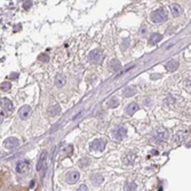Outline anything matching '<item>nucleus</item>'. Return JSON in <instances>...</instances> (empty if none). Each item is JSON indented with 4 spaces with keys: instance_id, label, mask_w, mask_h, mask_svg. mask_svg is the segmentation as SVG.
I'll list each match as a JSON object with an SVG mask.
<instances>
[{
    "instance_id": "f257e3e1",
    "label": "nucleus",
    "mask_w": 191,
    "mask_h": 191,
    "mask_svg": "<svg viewBox=\"0 0 191 191\" xmlns=\"http://www.w3.org/2000/svg\"><path fill=\"white\" fill-rule=\"evenodd\" d=\"M167 17H168L167 12H165V10H162V9L154 10V12H152V13H151V16H150L151 21H152L154 23H162V22H165V21L167 20Z\"/></svg>"
},
{
    "instance_id": "f03ea898",
    "label": "nucleus",
    "mask_w": 191,
    "mask_h": 191,
    "mask_svg": "<svg viewBox=\"0 0 191 191\" xmlns=\"http://www.w3.org/2000/svg\"><path fill=\"white\" fill-rule=\"evenodd\" d=\"M103 59V51L101 49H94L88 54V60L92 63H100Z\"/></svg>"
},
{
    "instance_id": "7ed1b4c3",
    "label": "nucleus",
    "mask_w": 191,
    "mask_h": 191,
    "mask_svg": "<svg viewBox=\"0 0 191 191\" xmlns=\"http://www.w3.org/2000/svg\"><path fill=\"white\" fill-rule=\"evenodd\" d=\"M105 144L107 142L103 139H98V140H95L94 142L90 143V150H94V151H103L104 148H105Z\"/></svg>"
},
{
    "instance_id": "20e7f679",
    "label": "nucleus",
    "mask_w": 191,
    "mask_h": 191,
    "mask_svg": "<svg viewBox=\"0 0 191 191\" xmlns=\"http://www.w3.org/2000/svg\"><path fill=\"white\" fill-rule=\"evenodd\" d=\"M30 168V162L28 160H20V162L16 164V172L17 173H21L24 174L26 173Z\"/></svg>"
},
{
    "instance_id": "39448f33",
    "label": "nucleus",
    "mask_w": 191,
    "mask_h": 191,
    "mask_svg": "<svg viewBox=\"0 0 191 191\" xmlns=\"http://www.w3.org/2000/svg\"><path fill=\"white\" fill-rule=\"evenodd\" d=\"M112 136L116 139V140H123L124 137H126L127 135V131H126L124 127H118L116 129L112 131Z\"/></svg>"
},
{
    "instance_id": "423d86ee",
    "label": "nucleus",
    "mask_w": 191,
    "mask_h": 191,
    "mask_svg": "<svg viewBox=\"0 0 191 191\" xmlns=\"http://www.w3.org/2000/svg\"><path fill=\"white\" fill-rule=\"evenodd\" d=\"M79 177H80V174H79V172H76V170H71V172H69V173H66V182L70 184H73L76 183L78 180H79Z\"/></svg>"
},
{
    "instance_id": "0eeeda50",
    "label": "nucleus",
    "mask_w": 191,
    "mask_h": 191,
    "mask_svg": "<svg viewBox=\"0 0 191 191\" xmlns=\"http://www.w3.org/2000/svg\"><path fill=\"white\" fill-rule=\"evenodd\" d=\"M31 112H32V110H31V108H30L29 105H23L22 108L18 110V116H20L21 119L25 120V119H28L30 117Z\"/></svg>"
},
{
    "instance_id": "6e6552de",
    "label": "nucleus",
    "mask_w": 191,
    "mask_h": 191,
    "mask_svg": "<svg viewBox=\"0 0 191 191\" xmlns=\"http://www.w3.org/2000/svg\"><path fill=\"white\" fill-rule=\"evenodd\" d=\"M20 145V141L17 140L16 137H9L4 142V147L6 149H14V148Z\"/></svg>"
},
{
    "instance_id": "1a4fd4ad",
    "label": "nucleus",
    "mask_w": 191,
    "mask_h": 191,
    "mask_svg": "<svg viewBox=\"0 0 191 191\" xmlns=\"http://www.w3.org/2000/svg\"><path fill=\"white\" fill-rule=\"evenodd\" d=\"M46 157H47V152L43 151L40 157H39V160L37 162V170H41L45 167V162H46Z\"/></svg>"
},
{
    "instance_id": "9d476101",
    "label": "nucleus",
    "mask_w": 191,
    "mask_h": 191,
    "mask_svg": "<svg viewBox=\"0 0 191 191\" xmlns=\"http://www.w3.org/2000/svg\"><path fill=\"white\" fill-rule=\"evenodd\" d=\"M165 66H166V70H167V71H170V72H172V71H175L177 68H179V62L175 61V60H170L169 62L166 63Z\"/></svg>"
},
{
    "instance_id": "9b49d317",
    "label": "nucleus",
    "mask_w": 191,
    "mask_h": 191,
    "mask_svg": "<svg viewBox=\"0 0 191 191\" xmlns=\"http://www.w3.org/2000/svg\"><path fill=\"white\" fill-rule=\"evenodd\" d=\"M137 110H139V104H137V103H135V102H133V103H131L127 108H126V113L132 116V115H134Z\"/></svg>"
},
{
    "instance_id": "f8f14e48",
    "label": "nucleus",
    "mask_w": 191,
    "mask_h": 191,
    "mask_svg": "<svg viewBox=\"0 0 191 191\" xmlns=\"http://www.w3.org/2000/svg\"><path fill=\"white\" fill-rule=\"evenodd\" d=\"M162 39V35H159V33H154V35H151V37H150V39H149V45L154 46V45L158 44Z\"/></svg>"
},
{
    "instance_id": "ddd939ff",
    "label": "nucleus",
    "mask_w": 191,
    "mask_h": 191,
    "mask_svg": "<svg viewBox=\"0 0 191 191\" xmlns=\"http://www.w3.org/2000/svg\"><path fill=\"white\" fill-rule=\"evenodd\" d=\"M170 12H172V14L174 15V16H180V15L182 14L183 9H182V7H181L180 5L174 4V5L170 6Z\"/></svg>"
},
{
    "instance_id": "4468645a",
    "label": "nucleus",
    "mask_w": 191,
    "mask_h": 191,
    "mask_svg": "<svg viewBox=\"0 0 191 191\" xmlns=\"http://www.w3.org/2000/svg\"><path fill=\"white\" fill-rule=\"evenodd\" d=\"M48 112H49L51 117H56V116H59L60 113H61V108H60V105L55 104V105H53V107L49 108Z\"/></svg>"
},
{
    "instance_id": "2eb2a0df",
    "label": "nucleus",
    "mask_w": 191,
    "mask_h": 191,
    "mask_svg": "<svg viewBox=\"0 0 191 191\" xmlns=\"http://www.w3.org/2000/svg\"><path fill=\"white\" fill-rule=\"evenodd\" d=\"M55 85H56V87L62 88V87L65 85V78H64L62 74H57V76L55 77Z\"/></svg>"
},
{
    "instance_id": "dca6fc26",
    "label": "nucleus",
    "mask_w": 191,
    "mask_h": 191,
    "mask_svg": "<svg viewBox=\"0 0 191 191\" xmlns=\"http://www.w3.org/2000/svg\"><path fill=\"white\" fill-rule=\"evenodd\" d=\"M1 102H2V104H4V107H5L6 110L13 111V109H14V104H13V102H12L10 100H8V98H2Z\"/></svg>"
},
{
    "instance_id": "f3484780",
    "label": "nucleus",
    "mask_w": 191,
    "mask_h": 191,
    "mask_svg": "<svg viewBox=\"0 0 191 191\" xmlns=\"http://www.w3.org/2000/svg\"><path fill=\"white\" fill-rule=\"evenodd\" d=\"M90 180H92V182L95 184V185H101L104 179H103L102 175H100V174H95V175H93V176H92Z\"/></svg>"
},
{
    "instance_id": "a211bd4d",
    "label": "nucleus",
    "mask_w": 191,
    "mask_h": 191,
    "mask_svg": "<svg viewBox=\"0 0 191 191\" xmlns=\"http://www.w3.org/2000/svg\"><path fill=\"white\" fill-rule=\"evenodd\" d=\"M123 94H124L126 97L135 95V94H136V88H135V87H127V88L123 92Z\"/></svg>"
},
{
    "instance_id": "6ab92c4d",
    "label": "nucleus",
    "mask_w": 191,
    "mask_h": 191,
    "mask_svg": "<svg viewBox=\"0 0 191 191\" xmlns=\"http://www.w3.org/2000/svg\"><path fill=\"white\" fill-rule=\"evenodd\" d=\"M110 68L113 71H117V70H119L121 68V64H120V62L118 60H112L110 62Z\"/></svg>"
},
{
    "instance_id": "aec40b11",
    "label": "nucleus",
    "mask_w": 191,
    "mask_h": 191,
    "mask_svg": "<svg viewBox=\"0 0 191 191\" xmlns=\"http://www.w3.org/2000/svg\"><path fill=\"white\" fill-rule=\"evenodd\" d=\"M125 191H136V184L134 182H128L125 187Z\"/></svg>"
},
{
    "instance_id": "412c9836",
    "label": "nucleus",
    "mask_w": 191,
    "mask_h": 191,
    "mask_svg": "<svg viewBox=\"0 0 191 191\" xmlns=\"http://www.w3.org/2000/svg\"><path fill=\"white\" fill-rule=\"evenodd\" d=\"M10 88H12V84H10V82L5 81V82H2V84H1V90L7 92V90H9Z\"/></svg>"
},
{
    "instance_id": "4be33fe9",
    "label": "nucleus",
    "mask_w": 191,
    "mask_h": 191,
    "mask_svg": "<svg viewBox=\"0 0 191 191\" xmlns=\"http://www.w3.org/2000/svg\"><path fill=\"white\" fill-rule=\"evenodd\" d=\"M157 139H159L160 141H165L168 139V133L164 132V133H160V134H158L157 135Z\"/></svg>"
},
{
    "instance_id": "5701e85b",
    "label": "nucleus",
    "mask_w": 191,
    "mask_h": 191,
    "mask_svg": "<svg viewBox=\"0 0 191 191\" xmlns=\"http://www.w3.org/2000/svg\"><path fill=\"white\" fill-rule=\"evenodd\" d=\"M118 104H119V101H118L117 98H111L110 101H109V107L110 108H116V107H118Z\"/></svg>"
},
{
    "instance_id": "b1692460",
    "label": "nucleus",
    "mask_w": 191,
    "mask_h": 191,
    "mask_svg": "<svg viewBox=\"0 0 191 191\" xmlns=\"http://www.w3.org/2000/svg\"><path fill=\"white\" fill-rule=\"evenodd\" d=\"M89 164V160L87 158H82L80 162H79V165H80V167H85V166H87Z\"/></svg>"
},
{
    "instance_id": "393cba45",
    "label": "nucleus",
    "mask_w": 191,
    "mask_h": 191,
    "mask_svg": "<svg viewBox=\"0 0 191 191\" xmlns=\"http://www.w3.org/2000/svg\"><path fill=\"white\" fill-rule=\"evenodd\" d=\"M31 6H32V1H24V2H23V8H24L25 10L30 9Z\"/></svg>"
},
{
    "instance_id": "a878e982",
    "label": "nucleus",
    "mask_w": 191,
    "mask_h": 191,
    "mask_svg": "<svg viewBox=\"0 0 191 191\" xmlns=\"http://www.w3.org/2000/svg\"><path fill=\"white\" fill-rule=\"evenodd\" d=\"M39 60L43 61V62H47V61H49V56H48L47 54H41V55L39 56Z\"/></svg>"
},
{
    "instance_id": "bb28decb",
    "label": "nucleus",
    "mask_w": 191,
    "mask_h": 191,
    "mask_svg": "<svg viewBox=\"0 0 191 191\" xmlns=\"http://www.w3.org/2000/svg\"><path fill=\"white\" fill-rule=\"evenodd\" d=\"M77 191H88V189H87V187H86L85 184H81L80 187L78 188V190Z\"/></svg>"
},
{
    "instance_id": "cd10ccee",
    "label": "nucleus",
    "mask_w": 191,
    "mask_h": 191,
    "mask_svg": "<svg viewBox=\"0 0 191 191\" xmlns=\"http://www.w3.org/2000/svg\"><path fill=\"white\" fill-rule=\"evenodd\" d=\"M185 85L189 87V88H191V76L187 79V81H185Z\"/></svg>"
},
{
    "instance_id": "c85d7f7f",
    "label": "nucleus",
    "mask_w": 191,
    "mask_h": 191,
    "mask_svg": "<svg viewBox=\"0 0 191 191\" xmlns=\"http://www.w3.org/2000/svg\"><path fill=\"white\" fill-rule=\"evenodd\" d=\"M20 28H21V25H16V26H15V31H18L17 29H20Z\"/></svg>"
}]
</instances>
